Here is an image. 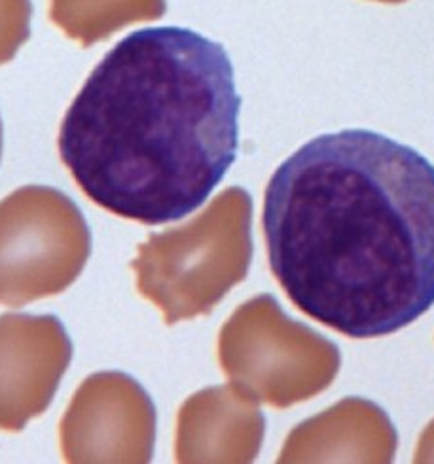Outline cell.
<instances>
[{"label": "cell", "mask_w": 434, "mask_h": 464, "mask_svg": "<svg viewBox=\"0 0 434 464\" xmlns=\"http://www.w3.org/2000/svg\"><path fill=\"white\" fill-rule=\"evenodd\" d=\"M262 227L288 300L351 340L434 305V165L408 144L370 130L307 140L267 182Z\"/></svg>", "instance_id": "6da1fadb"}, {"label": "cell", "mask_w": 434, "mask_h": 464, "mask_svg": "<svg viewBox=\"0 0 434 464\" xmlns=\"http://www.w3.org/2000/svg\"><path fill=\"white\" fill-rule=\"evenodd\" d=\"M241 97L218 42L140 29L102 57L59 131V156L93 203L147 226L211 198L239 149Z\"/></svg>", "instance_id": "7a4b0ae2"}, {"label": "cell", "mask_w": 434, "mask_h": 464, "mask_svg": "<svg viewBox=\"0 0 434 464\" xmlns=\"http://www.w3.org/2000/svg\"><path fill=\"white\" fill-rule=\"evenodd\" d=\"M90 229L52 188H24L0 203V304L22 307L67 290L86 267Z\"/></svg>", "instance_id": "3957f363"}, {"label": "cell", "mask_w": 434, "mask_h": 464, "mask_svg": "<svg viewBox=\"0 0 434 464\" xmlns=\"http://www.w3.org/2000/svg\"><path fill=\"white\" fill-rule=\"evenodd\" d=\"M152 438L147 394L118 372L88 377L61 420V450L69 462H144Z\"/></svg>", "instance_id": "277c9868"}, {"label": "cell", "mask_w": 434, "mask_h": 464, "mask_svg": "<svg viewBox=\"0 0 434 464\" xmlns=\"http://www.w3.org/2000/svg\"><path fill=\"white\" fill-rule=\"evenodd\" d=\"M72 358L55 316H0V430L19 432L44 413Z\"/></svg>", "instance_id": "5b68a950"}, {"label": "cell", "mask_w": 434, "mask_h": 464, "mask_svg": "<svg viewBox=\"0 0 434 464\" xmlns=\"http://www.w3.org/2000/svg\"><path fill=\"white\" fill-rule=\"evenodd\" d=\"M27 38V6L17 0H0V65L10 61Z\"/></svg>", "instance_id": "8992f818"}, {"label": "cell", "mask_w": 434, "mask_h": 464, "mask_svg": "<svg viewBox=\"0 0 434 464\" xmlns=\"http://www.w3.org/2000/svg\"><path fill=\"white\" fill-rule=\"evenodd\" d=\"M0 150H3V128H0Z\"/></svg>", "instance_id": "52a82bcc"}]
</instances>
